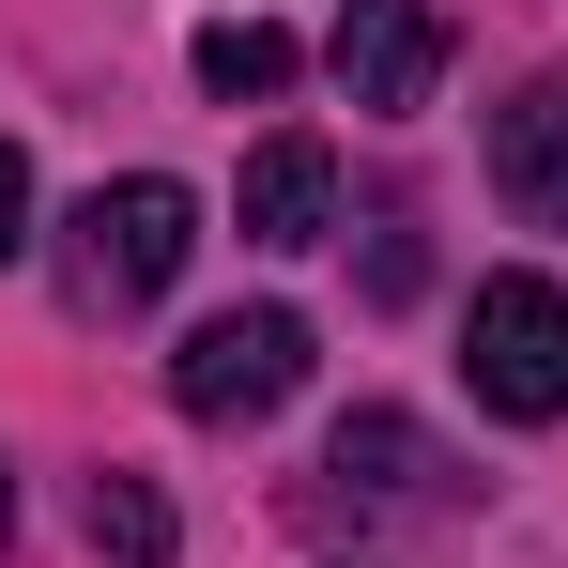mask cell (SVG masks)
<instances>
[{
  "label": "cell",
  "instance_id": "6da1fadb",
  "mask_svg": "<svg viewBox=\"0 0 568 568\" xmlns=\"http://www.w3.org/2000/svg\"><path fill=\"white\" fill-rule=\"evenodd\" d=\"M462 384L491 399V415L554 430V415H568V292L554 277H476V307H462Z\"/></svg>",
  "mask_w": 568,
  "mask_h": 568
},
{
  "label": "cell",
  "instance_id": "7a4b0ae2",
  "mask_svg": "<svg viewBox=\"0 0 568 568\" xmlns=\"http://www.w3.org/2000/svg\"><path fill=\"white\" fill-rule=\"evenodd\" d=\"M200 246V200L170 170H139V185H93L78 200V307H154V292L185 277Z\"/></svg>",
  "mask_w": 568,
  "mask_h": 568
},
{
  "label": "cell",
  "instance_id": "3957f363",
  "mask_svg": "<svg viewBox=\"0 0 568 568\" xmlns=\"http://www.w3.org/2000/svg\"><path fill=\"white\" fill-rule=\"evenodd\" d=\"M292 384H307V323L292 307H231V323H200L185 354H170V399H185L200 430H262Z\"/></svg>",
  "mask_w": 568,
  "mask_h": 568
},
{
  "label": "cell",
  "instance_id": "277c9868",
  "mask_svg": "<svg viewBox=\"0 0 568 568\" xmlns=\"http://www.w3.org/2000/svg\"><path fill=\"white\" fill-rule=\"evenodd\" d=\"M338 93L354 108H384V123H415L430 108V78H446V16L430 0H338Z\"/></svg>",
  "mask_w": 568,
  "mask_h": 568
},
{
  "label": "cell",
  "instance_id": "5b68a950",
  "mask_svg": "<svg viewBox=\"0 0 568 568\" xmlns=\"http://www.w3.org/2000/svg\"><path fill=\"white\" fill-rule=\"evenodd\" d=\"M323 215H338V154L323 139H262L246 185H231V231L246 246H323Z\"/></svg>",
  "mask_w": 568,
  "mask_h": 568
},
{
  "label": "cell",
  "instance_id": "8992f818",
  "mask_svg": "<svg viewBox=\"0 0 568 568\" xmlns=\"http://www.w3.org/2000/svg\"><path fill=\"white\" fill-rule=\"evenodd\" d=\"M491 185H507V215H568V78L507 93V123H491Z\"/></svg>",
  "mask_w": 568,
  "mask_h": 568
},
{
  "label": "cell",
  "instance_id": "52a82bcc",
  "mask_svg": "<svg viewBox=\"0 0 568 568\" xmlns=\"http://www.w3.org/2000/svg\"><path fill=\"white\" fill-rule=\"evenodd\" d=\"M323 476H338V491H354V507H430V430H415V415H338V446H323Z\"/></svg>",
  "mask_w": 568,
  "mask_h": 568
},
{
  "label": "cell",
  "instance_id": "ba28073f",
  "mask_svg": "<svg viewBox=\"0 0 568 568\" xmlns=\"http://www.w3.org/2000/svg\"><path fill=\"white\" fill-rule=\"evenodd\" d=\"M78 523H93V554H123V568H170V538H185V523H170V491H154V476H123V462L78 491Z\"/></svg>",
  "mask_w": 568,
  "mask_h": 568
},
{
  "label": "cell",
  "instance_id": "9c48e42d",
  "mask_svg": "<svg viewBox=\"0 0 568 568\" xmlns=\"http://www.w3.org/2000/svg\"><path fill=\"white\" fill-rule=\"evenodd\" d=\"M200 93H292V31L277 16H215L200 31Z\"/></svg>",
  "mask_w": 568,
  "mask_h": 568
},
{
  "label": "cell",
  "instance_id": "30bf717a",
  "mask_svg": "<svg viewBox=\"0 0 568 568\" xmlns=\"http://www.w3.org/2000/svg\"><path fill=\"white\" fill-rule=\"evenodd\" d=\"M16 246H31V170L0 154V262H16Z\"/></svg>",
  "mask_w": 568,
  "mask_h": 568
},
{
  "label": "cell",
  "instance_id": "8fae6325",
  "mask_svg": "<svg viewBox=\"0 0 568 568\" xmlns=\"http://www.w3.org/2000/svg\"><path fill=\"white\" fill-rule=\"evenodd\" d=\"M0 538H16V476H0Z\"/></svg>",
  "mask_w": 568,
  "mask_h": 568
}]
</instances>
